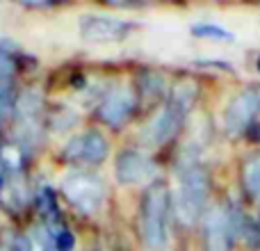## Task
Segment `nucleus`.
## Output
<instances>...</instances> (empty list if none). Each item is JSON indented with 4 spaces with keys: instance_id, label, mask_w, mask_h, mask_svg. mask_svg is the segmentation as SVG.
<instances>
[{
    "instance_id": "nucleus-1",
    "label": "nucleus",
    "mask_w": 260,
    "mask_h": 251,
    "mask_svg": "<svg viewBox=\"0 0 260 251\" xmlns=\"http://www.w3.org/2000/svg\"><path fill=\"white\" fill-rule=\"evenodd\" d=\"M167 206L169 190L162 180H155L144 194L142 203V238L148 249H160L167 240Z\"/></svg>"
},
{
    "instance_id": "nucleus-2",
    "label": "nucleus",
    "mask_w": 260,
    "mask_h": 251,
    "mask_svg": "<svg viewBox=\"0 0 260 251\" xmlns=\"http://www.w3.org/2000/svg\"><path fill=\"white\" fill-rule=\"evenodd\" d=\"M208 192H210V183H208V174L201 167H189L183 176H180V187H178V217L183 224H194L201 217L203 206L208 201Z\"/></svg>"
},
{
    "instance_id": "nucleus-3",
    "label": "nucleus",
    "mask_w": 260,
    "mask_h": 251,
    "mask_svg": "<svg viewBox=\"0 0 260 251\" xmlns=\"http://www.w3.org/2000/svg\"><path fill=\"white\" fill-rule=\"evenodd\" d=\"M62 190H64L69 201H71L78 210L87 212V215L99 210L101 203H103V194H105L103 183H101L96 176L82 174V171L67 176Z\"/></svg>"
},
{
    "instance_id": "nucleus-4",
    "label": "nucleus",
    "mask_w": 260,
    "mask_h": 251,
    "mask_svg": "<svg viewBox=\"0 0 260 251\" xmlns=\"http://www.w3.org/2000/svg\"><path fill=\"white\" fill-rule=\"evenodd\" d=\"M108 155V139L99 130H89L69 142L64 158L71 162H103Z\"/></svg>"
},
{
    "instance_id": "nucleus-5",
    "label": "nucleus",
    "mask_w": 260,
    "mask_h": 251,
    "mask_svg": "<svg viewBox=\"0 0 260 251\" xmlns=\"http://www.w3.org/2000/svg\"><path fill=\"white\" fill-rule=\"evenodd\" d=\"M133 30V25L112 16H85L80 21V32L89 41H119Z\"/></svg>"
},
{
    "instance_id": "nucleus-6",
    "label": "nucleus",
    "mask_w": 260,
    "mask_h": 251,
    "mask_svg": "<svg viewBox=\"0 0 260 251\" xmlns=\"http://www.w3.org/2000/svg\"><path fill=\"white\" fill-rule=\"evenodd\" d=\"M260 110V89H247L240 96H235L233 103L226 110V130L231 135H238L240 130L247 128V123L256 117Z\"/></svg>"
},
{
    "instance_id": "nucleus-7",
    "label": "nucleus",
    "mask_w": 260,
    "mask_h": 251,
    "mask_svg": "<svg viewBox=\"0 0 260 251\" xmlns=\"http://www.w3.org/2000/svg\"><path fill=\"white\" fill-rule=\"evenodd\" d=\"M185 117H187V114L180 112L176 105L167 103L165 110H160V112L155 114V119H153V121L146 125V133H144V137H146L151 144H165V142H169V139L174 137L176 133H178V128H180V123H183Z\"/></svg>"
},
{
    "instance_id": "nucleus-8",
    "label": "nucleus",
    "mask_w": 260,
    "mask_h": 251,
    "mask_svg": "<svg viewBox=\"0 0 260 251\" xmlns=\"http://www.w3.org/2000/svg\"><path fill=\"white\" fill-rule=\"evenodd\" d=\"M153 162L139 151H123L117 158V180L123 185L142 183L151 176Z\"/></svg>"
},
{
    "instance_id": "nucleus-9",
    "label": "nucleus",
    "mask_w": 260,
    "mask_h": 251,
    "mask_svg": "<svg viewBox=\"0 0 260 251\" xmlns=\"http://www.w3.org/2000/svg\"><path fill=\"white\" fill-rule=\"evenodd\" d=\"M206 247L208 251L231 249V222L221 208H212L206 217Z\"/></svg>"
},
{
    "instance_id": "nucleus-10",
    "label": "nucleus",
    "mask_w": 260,
    "mask_h": 251,
    "mask_svg": "<svg viewBox=\"0 0 260 251\" xmlns=\"http://www.w3.org/2000/svg\"><path fill=\"white\" fill-rule=\"evenodd\" d=\"M99 112L108 125H121L128 119V114L133 112V94L128 89H117L105 99Z\"/></svg>"
},
{
    "instance_id": "nucleus-11",
    "label": "nucleus",
    "mask_w": 260,
    "mask_h": 251,
    "mask_svg": "<svg viewBox=\"0 0 260 251\" xmlns=\"http://www.w3.org/2000/svg\"><path fill=\"white\" fill-rule=\"evenodd\" d=\"M197 94H199V87L194 85L192 80H180L178 85L174 87V91H171L169 103H171V105H176V108H178L180 112L187 114L189 110H192L194 101H197Z\"/></svg>"
},
{
    "instance_id": "nucleus-12",
    "label": "nucleus",
    "mask_w": 260,
    "mask_h": 251,
    "mask_svg": "<svg viewBox=\"0 0 260 251\" xmlns=\"http://www.w3.org/2000/svg\"><path fill=\"white\" fill-rule=\"evenodd\" d=\"M244 185L253 199H260V155L251 158L244 167Z\"/></svg>"
},
{
    "instance_id": "nucleus-13",
    "label": "nucleus",
    "mask_w": 260,
    "mask_h": 251,
    "mask_svg": "<svg viewBox=\"0 0 260 251\" xmlns=\"http://www.w3.org/2000/svg\"><path fill=\"white\" fill-rule=\"evenodd\" d=\"M192 32L197 37H206V39L212 41H235V37L229 30H224L221 25H215V23H199V25L192 27Z\"/></svg>"
},
{
    "instance_id": "nucleus-14",
    "label": "nucleus",
    "mask_w": 260,
    "mask_h": 251,
    "mask_svg": "<svg viewBox=\"0 0 260 251\" xmlns=\"http://www.w3.org/2000/svg\"><path fill=\"white\" fill-rule=\"evenodd\" d=\"M16 251H48L44 244V240L30 238V235H21L16 238Z\"/></svg>"
},
{
    "instance_id": "nucleus-15",
    "label": "nucleus",
    "mask_w": 260,
    "mask_h": 251,
    "mask_svg": "<svg viewBox=\"0 0 260 251\" xmlns=\"http://www.w3.org/2000/svg\"><path fill=\"white\" fill-rule=\"evenodd\" d=\"M53 240H55V249L57 251H73V244H76V238H73L67 229L57 231V233L53 235Z\"/></svg>"
},
{
    "instance_id": "nucleus-16",
    "label": "nucleus",
    "mask_w": 260,
    "mask_h": 251,
    "mask_svg": "<svg viewBox=\"0 0 260 251\" xmlns=\"http://www.w3.org/2000/svg\"><path fill=\"white\" fill-rule=\"evenodd\" d=\"M14 73V62H12V57H9L5 50H0V80L3 78H9Z\"/></svg>"
},
{
    "instance_id": "nucleus-17",
    "label": "nucleus",
    "mask_w": 260,
    "mask_h": 251,
    "mask_svg": "<svg viewBox=\"0 0 260 251\" xmlns=\"http://www.w3.org/2000/svg\"><path fill=\"white\" fill-rule=\"evenodd\" d=\"M5 180V162H0V185H3Z\"/></svg>"
},
{
    "instance_id": "nucleus-18",
    "label": "nucleus",
    "mask_w": 260,
    "mask_h": 251,
    "mask_svg": "<svg viewBox=\"0 0 260 251\" xmlns=\"http://www.w3.org/2000/svg\"><path fill=\"white\" fill-rule=\"evenodd\" d=\"M256 67H258V71H260V57H258V62H256Z\"/></svg>"
},
{
    "instance_id": "nucleus-19",
    "label": "nucleus",
    "mask_w": 260,
    "mask_h": 251,
    "mask_svg": "<svg viewBox=\"0 0 260 251\" xmlns=\"http://www.w3.org/2000/svg\"><path fill=\"white\" fill-rule=\"evenodd\" d=\"M89 251H101V249H89Z\"/></svg>"
}]
</instances>
